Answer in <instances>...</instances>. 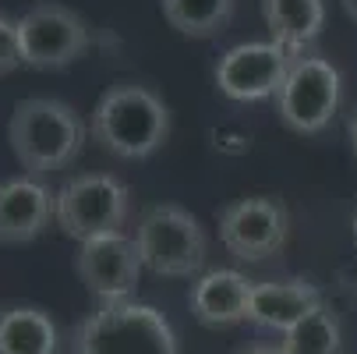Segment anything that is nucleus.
Wrapping results in <instances>:
<instances>
[{
  "label": "nucleus",
  "instance_id": "obj_11",
  "mask_svg": "<svg viewBox=\"0 0 357 354\" xmlns=\"http://www.w3.org/2000/svg\"><path fill=\"white\" fill-rule=\"evenodd\" d=\"M57 213V195L36 177H11L0 184V241L22 244L39 237Z\"/></svg>",
  "mask_w": 357,
  "mask_h": 354
},
{
  "label": "nucleus",
  "instance_id": "obj_14",
  "mask_svg": "<svg viewBox=\"0 0 357 354\" xmlns=\"http://www.w3.org/2000/svg\"><path fill=\"white\" fill-rule=\"evenodd\" d=\"M262 18L273 43L287 46L290 54H301L308 43L319 39L326 25L322 0H262Z\"/></svg>",
  "mask_w": 357,
  "mask_h": 354
},
{
  "label": "nucleus",
  "instance_id": "obj_10",
  "mask_svg": "<svg viewBox=\"0 0 357 354\" xmlns=\"http://www.w3.org/2000/svg\"><path fill=\"white\" fill-rule=\"evenodd\" d=\"M142 266L145 263L138 256V244L128 234H107V237L85 241L75 256L78 280L103 305H110V301H131L138 276H142Z\"/></svg>",
  "mask_w": 357,
  "mask_h": 354
},
{
  "label": "nucleus",
  "instance_id": "obj_16",
  "mask_svg": "<svg viewBox=\"0 0 357 354\" xmlns=\"http://www.w3.org/2000/svg\"><path fill=\"white\" fill-rule=\"evenodd\" d=\"M163 18L191 39H216L234 22L237 0H160Z\"/></svg>",
  "mask_w": 357,
  "mask_h": 354
},
{
  "label": "nucleus",
  "instance_id": "obj_15",
  "mask_svg": "<svg viewBox=\"0 0 357 354\" xmlns=\"http://www.w3.org/2000/svg\"><path fill=\"white\" fill-rule=\"evenodd\" d=\"M0 354H57L54 319L32 305H8L0 312Z\"/></svg>",
  "mask_w": 357,
  "mask_h": 354
},
{
  "label": "nucleus",
  "instance_id": "obj_9",
  "mask_svg": "<svg viewBox=\"0 0 357 354\" xmlns=\"http://www.w3.org/2000/svg\"><path fill=\"white\" fill-rule=\"evenodd\" d=\"M294 57L297 54L273 39L230 46L216 64V89L234 103H259L269 96L276 99Z\"/></svg>",
  "mask_w": 357,
  "mask_h": 354
},
{
  "label": "nucleus",
  "instance_id": "obj_3",
  "mask_svg": "<svg viewBox=\"0 0 357 354\" xmlns=\"http://www.w3.org/2000/svg\"><path fill=\"white\" fill-rule=\"evenodd\" d=\"M75 354H177L170 319L142 301H110L85 316L71 333Z\"/></svg>",
  "mask_w": 357,
  "mask_h": 354
},
{
  "label": "nucleus",
  "instance_id": "obj_4",
  "mask_svg": "<svg viewBox=\"0 0 357 354\" xmlns=\"http://www.w3.org/2000/svg\"><path fill=\"white\" fill-rule=\"evenodd\" d=\"M135 244L145 270L174 280H191L209 259L206 227L198 223V216H191L184 206H174V202L149 206L138 216Z\"/></svg>",
  "mask_w": 357,
  "mask_h": 354
},
{
  "label": "nucleus",
  "instance_id": "obj_13",
  "mask_svg": "<svg viewBox=\"0 0 357 354\" xmlns=\"http://www.w3.org/2000/svg\"><path fill=\"white\" fill-rule=\"evenodd\" d=\"M319 305H322V294L308 280H266V283H255L251 290L248 323L259 330L287 333Z\"/></svg>",
  "mask_w": 357,
  "mask_h": 354
},
{
  "label": "nucleus",
  "instance_id": "obj_2",
  "mask_svg": "<svg viewBox=\"0 0 357 354\" xmlns=\"http://www.w3.org/2000/svg\"><path fill=\"white\" fill-rule=\"evenodd\" d=\"M92 138L121 160H145L170 135V107L135 82H121L99 96L89 121Z\"/></svg>",
  "mask_w": 357,
  "mask_h": 354
},
{
  "label": "nucleus",
  "instance_id": "obj_7",
  "mask_svg": "<svg viewBox=\"0 0 357 354\" xmlns=\"http://www.w3.org/2000/svg\"><path fill=\"white\" fill-rule=\"evenodd\" d=\"M220 241L241 263H266L287 248L290 237V216L280 198L251 195L237 198L216 213Z\"/></svg>",
  "mask_w": 357,
  "mask_h": 354
},
{
  "label": "nucleus",
  "instance_id": "obj_18",
  "mask_svg": "<svg viewBox=\"0 0 357 354\" xmlns=\"http://www.w3.org/2000/svg\"><path fill=\"white\" fill-rule=\"evenodd\" d=\"M22 64V43H18V22L0 15V75H11Z\"/></svg>",
  "mask_w": 357,
  "mask_h": 354
},
{
  "label": "nucleus",
  "instance_id": "obj_19",
  "mask_svg": "<svg viewBox=\"0 0 357 354\" xmlns=\"http://www.w3.org/2000/svg\"><path fill=\"white\" fill-rule=\"evenodd\" d=\"M237 354H283L280 347H269V344H255V347H241Z\"/></svg>",
  "mask_w": 357,
  "mask_h": 354
},
{
  "label": "nucleus",
  "instance_id": "obj_21",
  "mask_svg": "<svg viewBox=\"0 0 357 354\" xmlns=\"http://www.w3.org/2000/svg\"><path fill=\"white\" fill-rule=\"evenodd\" d=\"M343 8H347V15L357 22V0H343Z\"/></svg>",
  "mask_w": 357,
  "mask_h": 354
},
{
  "label": "nucleus",
  "instance_id": "obj_1",
  "mask_svg": "<svg viewBox=\"0 0 357 354\" xmlns=\"http://www.w3.org/2000/svg\"><path fill=\"white\" fill-rule=\"evenodd\" d=\"M8 142L15 160L32 174H54L78 160L85 145V124L75 107L54 96H29L18 99L11 121H8Z\"/></svg>",
  "mask_w": 357,
  "mask_h": 354
},
{
  "label": "nucleus",
  "instance_id": "obj_12",
  "mask_svg": "<svg viewBox=\"0 0 357 354\" xmlns=\"http://www.w3.org/2000/svg\"><path fill=\"white\" fill-rule=\"evenodd\" d=\"M251 290H255V280H248L244 273L209 270L195 280V287L188 294V305H191V316L202 326L223 330V326H237V323L248 319Z\"/></svg>",
  "mask_w": 357,
  "mask_h": 354
},
{
  "label": "nucleus",
  "instance_id": "obj_17",
  "mask_svg": "<svg viewBox=\"0 0 357 354\" xmlns=\"http://www.w3.org/2000/svg\"><path fill=\"white\" fill-rule=\"evenodd\" d=\"M340 319L319 305L315 312H308L297 326H290L280 340L283 354H340Z\"/></svg>",
  "mask_w": 357,
  "mask_h": 354
},
{
  "label": "nucleus",
  "instance_id": "obj_6",
  "mask_svg": "<svg viewBox=\"0 0 357 354\" xmlns=\"http://www.w3.org/2000/svg\"><path fill=\"white\" fill-rule=\"evenodd\" d=\"M340 71L326 57L297 54L276 92V114L297 135H322L340 110Z\"/></svg>",
  "mask_w": 357,
  "mask_h": 354
},
{
  "label": "nucleus",
  "instance_id": "obj_22",
  "mask_svg": "<svg viewBox=\"0 0 357 354\" xmlns=\"http://www.w3.org/2000/svg\"><path fill=\"white\" fill-rule=\"evenodd\" d=\"M350 230H354V248H357V209H354V216H350Z\"/></svg>",
  "mask_w": 357,
  "mask_h": 354
},
{
  "label": "nucleus",
  "instance_id": "obj_8",
  "mask_svg": "<svg viewBox=\"0 0 357 354\" xmlns=\"http://www.w3.org/2000/svg\"><path fill=\"white\" fill-rule=\"evenodd\" d=\"M22 64L36 71H57L85 57L92 43L89 25L64 4H39L18 18Z\"/></svg>",
  "mask_w": 357,
  "mask_h": 354
},
{
  "label": "nucleus",
  "instance_id": "obj_5",
  "mask_svg": "<svg viewBox=\"0 0 357 354\" xmlns=\"http://www.w3.org/2000/svg\"><path fill=\"white\" fill-rule=\"evenodd\" d=\"M131 216V191L114 174H82L57 191V227L75 241H96L107 234H124Z\"/></svg>",
  "mask_w": 357,
  "mask_h": 354
},
{
  "label": "nucleus",
  "instance_id": "obj_20",
  "mask_svg": "<svg viewBox=\"0 0 357 354\" xmlns=\"http://www.w3.org/2000/svg\"><path fill=\"white\" fill-rule=\"evenodd\" d=\"M347 135H350V149H354V156H357V110H354V117L347 124Z\"/></svg>",
  "mask_w": 357,
  "mask_h": 354
}]
</instances>
